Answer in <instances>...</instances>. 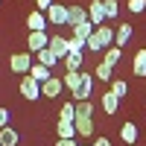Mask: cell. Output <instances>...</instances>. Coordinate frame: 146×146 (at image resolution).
Listing matches in <instances>:
<instances>
[{"label":"cell","instance_id":"obj_1","mask_svg":"<svg viewBox=\"0 0 146 146\" xmlns=\"http://www.w3.org/2000/svg\"><path fill=\"white\" fill-rule=\"evenodd\" d=\"M21 96L23 100H29V102H35V100H41V82L38 79H32L29 73L21 79Z\"/></svg>","mask_w":146,"mask_h":146},{"label":"cell","instance_id":"obj_2","mask_svg":"<svg viewBox=\"0 0 146 146\" xmlns=\"http://www.w3.org/2000/svg\"><path fill=\"white\" fill-rule=\"evenodd\" d=\"M32 53H12L9 56V67H12V73H29L32 70Z\"/></svg>","mask_w":146,"mask_h":146},{"label":"cell","instance_id":"obj_3","mask_svg":"<svg viewBox=\"0 0 146 146\" xmlns=\"http://www.w3.org/2000/svg\"><path fill=\"white\" fill-rule=\"evenodd\" d=\"M88 21L94 23V27H102V23L108 21V18H105V3H102V0H91V3H88Z\"/></svg>","mask_w":146,"mask_h":146},{"label":"cell","instance_id":"obj_4","mask_svg":"<svg viewBox=\"0 0 146 146\" xmlns=\"http://www.w3.org/2000/svg\"><path fill=\"white\" fill-rule=\"evenodd\" d=\"M47 21L56 23V27H67V6L64 3H53L47 9Z\"/></svg>","mask_w":146,"mask_h":146},{"label":"cell","instance_id":"obj_5","mask_svg":"<svg viewBox=\"0 0 146 146\" xmlns=\"http://www.w3.org/2000/svg\"><path fill=\"white\" fill-rule=\"evenodd\" d=\"M27 47H29V53H41V50L50 47V35H47V32H29Z\"/></svg>","mask_w":146,"mask_h":146},{"label":"cell","instance_id":"obj_6","mask_svg":"<svg viewBox=\"0 0 146 146\" xmlns=\"http://www.w3.org/2000/svg\"><path fill=\"white\" fill-rule=\"evenodd\" d=\"M62 91H64V82L58 79V76H50V79L41 85V96H47V100H56Z\"/></svg>","mask_w":146,"mask_h":146},{"label":"cell","instance_id":"obj_7","mask_svg":"<svg viewBox=\"0 0 146 146\" xmlns=\"http://www.w3.org/2000/svg\"><path fill=\"white\" fill-rule=\"evenodd\" d=\"M47 23H50V21H47V12H38V9L27 18V27L32 32H47Z\"/></svg>","mask_w":146,"mask_h":146},{"label":"cell","instance_id":"obj_8","mask_svg":"<svg viewBox=\"0 0 146 146\" xmlns=\"http://www.w3.org/2000/svg\"><path fill=\"white\" fill-rule=\"evenodd\" d=\"M88 21V9H82V6H67V27H79V23Z\"/></svg>","mask_w":146,"mask_h":146},{"label":"cell","instance_id":"obj_9","mask_svg":"<svg viewBox=\"0 0 146 146\" xmlns=\"http://www.w3.org/2000/svg\"><path fill=\"white\" fill-rule=\"evenodd\" d=\"M131 35H135V27H131V23H120V27L114 29V44L117 47H126L131 41Z\"/></svg>","mask_w":146,"mask_h":146},{"label":"cell","instance_id":"obj_10","mask_svg":"<svg viewBox=\"0 0 146 146\" xmlns=\"http://www.w3.org/2000/svg\"><path fill=\"white\" fill-rule=\"evenodd\" d=\"M50 50H53V53H56V56L64 62V56L70 53V47H67V38H64V35H50Z\"/></svg>","mask_w":146,"mask_h":146},{"label":"cell","instance_id":"obj_11","mask_svg":"<svg viewBox=\"0 0 146 146\" xmlns=\"http://www.w3.org/2000/svg\"><path fill=\"white\" fill-rule=\"evenodd\" d=\"M91 91H94V76L82 73V85H79V91H73V100H88Z\"/></svg>","mask_w":146,"mask_h":146},{"label":"cell","instance_id":"obj_12","mask_svg":"<svg viewBox=\"0 0 146 146\" xmlns=\"http://www.w3.org/2000/svg\"><path fill=\"white\" fill-rule=\"evenodd\" d=\"M96 38H100L102 50H108V47H114V29L108 23H102V27H96Z\"/></svg>","mask_w":146,"mask_h":146},{"label":"cell","instance_id":"obj_13","mask_svg":"<svg viewBox=\"0 0 146 146\" xmlns=\"http://www.w3.org/2000/svg\"><path fill=\"white\" fill-rule=\"evenodd\" d=\"M120 137H123V143L135 146V143H137V126H135V123H129V120H126V123L120 126Z\"/></svg>","mask_w":146,"mask_h":146},{"label":"cell","instance_id":"obj_14","mask_svg":"<svg viewBox=\"0 0 146 146\" xmlns=\"http://www.w3.org/2000/svg\"><path fill=\"white\" fill-rule=\"evenodd\" d=\"M56 129H58V137H62V140H76V137H79L76 123H62V120H58Z\"/></svg>","mask_w":146,"mask_h":146},{"label":"cell","instance_id":"obj_15","mask_svg":"<svg viewBox=\"0 0 146 146\" xmlns=\"http://www.w3.org/2000/svg\"><path fill=\"white\" fill-rule=\"evenodd\" d=\"M35 62H38V64H44V67H50V70H53V67L58 64V56H56V53L50 50V47H47V50H41V53H35Z\"/></svg>","mask_w":146,"mask_h":146},{"label":"cell","instance_id":"obj_16","mask_svg":"<svg viewBox=\"0 0 146 146\" xmlns=\"http://www.w3.org/2000/svg\"><path fill=\"white\" fill-rule=\"evenodd\" d=\"M73 123H76L79 137H91V135H94V120H91V117H76Z\"/></svg>","mask_w":146,"mask_h":146},{"label":"cell","instance_id":"obj_17","mask_svg":"<svg viewBox=\"0 0 146 146\" xmlns=\"http://www.w3.org/2000/svg\"><path fill=\"white\" fill-rule=\"evenodd\" d=\"M117 108H120V96H114L111 91H105L102 94V111L105 114H117Z\"/></svg>","mask_w":146,"mask_h":146},{"label":"cell","instance_id":"obj_18","mask_svg":"<svg viewBox=\"0 0 146 146\" xmlns=\"http://www.w3.org/2000/svg\"><path fill=\"white\" fill-rule=\"evenodd\" d=\"M62 82H64V88H70V91H79V85H82V70H67Z\"/></svg>","mask_w":146,"mask_h":146},{"label":"cell","instance_id":"obj_19","mask_svg":"<svg viewBox=\"0 0 146 146\" xmlns=\"http://www.w3.org/2000/svg\"><path fill=\"white\" fill-rule=\"evenodd\" d=\"M18 140H21V135L15 129H0V146H18Z\"/></svg>","mask_w":146,"mask_h":146},{"label":"cell","instance_id":"obj_20","mask_svg":"<svg viewBox=\"0 0 146 146\" xmlns=\"http://www.w3.org/2000/svg\"><path fill=\"white\" fill-rule=\"evenodd\" d=\"M94 32H96V27H94L91 21H85V23H79V27H73V35H76V38H82V41H88Z\"/></svg>","mask_w":146,"mask_h":146},{"label":"cell","instance_id":"obj_21","mask_svg":"<svg viewBox=\"0 0 146 146\" xmlns=\"http://www.w3.org/2000/svg\"><path fill=\"white\" fill-rule=\"evenodd\" d=\"M94 76L100 79V82H111V79H114V67L105 64V62H100V64H96V70H94Z\"/></svg>","mask_w":146,"mask_h":146},{"label":"cell","instance_id":"obj_22","mask_svg":"<svg viewBox=\"0 0 146 146\" xmlns=\"http://www.w3.org/2000/svg\"><path fill=\"white\" fill-rule=\"evenodd\" d=\"M131 70H135V76H146V50H137L135 53V64H131Z\"/></svg>","mask_w":146,"mask_h":146},{"label":"cell","instance_id":"obj_23","mask_svg":"<svg viewBox=\"0 0 146 146\" xmlns=\"http://www.w3.org/2000/svg\"><path fill=\"white\" fill-rule=\"evenodd\" d=\"M29 76H32V79H38V82L44 85L47 79L53 76V73H50V67H44V64H38V62H35V64H32V70H29Z\"/></svg>","mask_w":146,"mask_h":146},{"label":"cell","instance_id":"obj_24","mask_svg":"<svg viewBox=\"0 0 146 146\" xmlns=\"http://www.w3.org/2000/svg\"><path fill=\"white\" fill-rule=\"evenodd\" d=\"M120 58H123V47H117V44H114V47H108V50H105V58H102V62L114 67Z\"/></svg>","mask_w":146,"mask_h":146},{"label":"cell","instance_id":"obj_25","mask_svg":"<svg viewBox=\"0 0 146 146\" xmlns=\"http://www.w3.org/2000/svg\"><path fill=\"white\" fill-rule=\"evenodd\" d=\"M58 120H62V123H73V120H76V105H73V102H64L62 111H58Z\"/></svg>","mask_w":146,"mask_h":146},{"label":"cell","instance_id":"obj_26","mask_svg":"<svg viewBox=\"0 0 146 146\" xmlns=\"http://www.w3.org/2000/svg\"><path fill=\"white\" fill-rule=\"evenodd\" d=\"M82 56L85 53H67L64 56V67L67 70H82Z\"/></svg>","mask_w":146,"mask_h":146},{"label":"cell","instance_id":"obj_27","mask_svg":"<svg viewBox=\"0 0 146 146\" xmlns=\"http://www.w3.org/2000/svg\"><path fill=\"white\" fill-rule=\"evenodd\" d=\"M111 94L123 100V96L129 94V82H123V79H111Z\"/></svg>","mask_w":146,"mask_h":146},{"label":"cell","instance_id":"obj_28","mask_svg":"<svg viewBox=\"0 0 146 146\" xmlns=\"http://www.w3.org/2000/svg\"><path fill=\"white\" fill-rule=\"evenodd\" d=\"M91 114H94V105L88 100H79L76 102V117H91Z\"/></svg>","mask_w":146,"mask_h":146},{"label":"cell","instance_id":"obj_29","mask_svg":"<svg viewBox=\"0 0 146 146\" xmlns=\"http://www.w3.org/2000/svg\"><path fill=\"white\" fill-rule=\"evenodd\" d=\"M105 3V18H117L120 15V3L117 0H102Z\"/></svg>","mask_w":146,"mask_h":146},{"label":"cell","instance_id":"obj_30","mask_svg":"<svg viewBox=\"0 0 146 146\" xmlns=\"http://www.w3.org/2000/svg\"><path fill=\"white\" fill-rule=\"evenodd\" d=\"M67 47H70V53H82V50H85V41L76 38V35H70V38H67Z\"/></svg>","mask_w":146,"mask_h":146},{"label":"cell","instance_id":"obj_31","mask_svg":"<svg viewBox=\"0 0 146 146\" xmlns=\"http://www.w3.org/2000/svg\"><path fill=\"white\" fill-rule=\"evenodd\" d=\"M129 12H135V15L146 12V0H129Z\"/></svg>","mask_w":146,"mask_h":146},{"label":"cell","instance_id":"obj_32","mask_svg":"<svg viewBox=\"0 0 146 146\" xmlns=\"http://www.w3.org/2000/svg\"><path fill=\"white\" fill-rule=\"evenodd\" d=\"M50 6H53V0H35V9L38 12H47Z\"/></svg>","mask_w":146,"mask_h":146},{"label":"cell","instance_id":"obj_33","mask_svg":"<svg viewBox=\"0 0 146 146\" xmlns=\"http://www.w3.org/2000/svg\"><path fill=\"white\" fill-rule=\"evenodd\" d=\"M9 123V108H0V129H6Z\"/></svg>","mask_w":146,"mask_h":146},{"label":"cell","instance_id":"obj_34","mask_svg":"<svg viewBox=\"0 0 146 146\" xmlns=\"http://www.w3.org/2000/svg\"><path fill=\"white\" fill-rule=\"evenodd\" d=\"M91 146H111V140H108V137H96Z\"/></svg>","mask_w":146,"mask_h":146},{"label":"cell","instance_id":"obj_35","mask_svg":"<svg viewBox=\"0 0 146 146\" xmlns=\"http://www.w3.org/2000/svg\"><path fill=\"white\" fill-rule=\"evenodd\" d=\"M56 146H79V143H76V140H62V137H58V143H56Z\"/></svg>","mask_w":146,"mask_h":146}]
</instances>
